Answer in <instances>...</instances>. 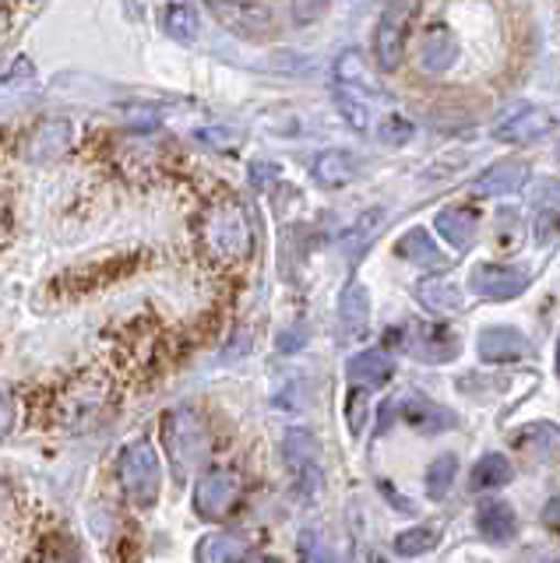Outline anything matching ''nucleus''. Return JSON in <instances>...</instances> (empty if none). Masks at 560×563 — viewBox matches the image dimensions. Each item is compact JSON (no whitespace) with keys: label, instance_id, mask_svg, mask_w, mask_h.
<instances>
[{"label":"nucleus","instance_id":"obj_1","mask_svg":"<svg viewBox=\"0 0 560 563\" xmlns=\"http://www.w3.org/2000/svg\"><path fill=\"white\" fill-rule=\"evenodd\" d=\"M198 243L201 251L219 261V264H237L251 254V219L248 208L233 198H219L212 205H205L198 219Z\"/></svg>","mask_w":560,"mask_h":563},{"label":"nucleus","instance_id":"obj_2","mask_svg":"<svg viewBox=\"0 0 560 563\" xmlns=\"http://www.w3.org/2000/svg\"><path fill=\"white\" fill-rule=\"evenodd\" d=\"M163 448L169 457L173 479L187 483V475L205 465L208 454H212V437H208L205 422L190 409H173L163 416Z\"/></svg>","mask_w":560,"mask_h":563},{"label":"nucleus","instance_id":"obj_3","mask_svg":"<svg viewBox=\"0 0 560 563\" xmlns=\"http://www.w3.org/2000/svg\"><path fill=\"white\" fill-rule=\"evenodd\" d=\"M160 457H155L149 440H134L117 457V479L124 486L128 500L138 510H152L160 500Z\"/></svg>","mask_w":560,"mask_h":563},{"label":"nucleus","instance_id":"obj_4","mask_svg":"<svg viewBox=\"0 0 560 563\" xmlns=\"http://www.w3.org/2000/svg\"><path fill=\"white\" fill-rule=\"evenodd\" d=\"M413 18H416V0H392V4L381 11L377 29H374V60L381 70H398L402 60H406Z\"/></svg>","mask_w":560,"mask_h":563},{"label":"nucleus","instance_id":"obj_5","mask_svg":"<svg viewBox=\"0 0 560 563\" xmlns=\"http://www.w3.org/2000/svg\"><path fill=\"white\" fill-rule=\"evenodd\" d=\"M240 497H243L240 475L230 468H212V472H205L195 486V515L205 521H222L226 515H233Z\"/></svg>","mask_w":560,"mask_h":563},{"label":"nucleus","instance_id":"obj_6","mask_svg":"<svg viewBox=\"0 0 560 563\" xmlns=\"http://www.w3.org/2000/svg\"><path fill=\"white\" fill-rule=\"evenodd\" d=\"M205 4L216 14V22H222L233 35H243V40H265L275 29L272 11L257 0H205Z\"/></svg>","mask_w":560,"mask_h":563},{"label":"nucleus","instance_id":"obj_7","mask_svg":"<svg viewBox=\"0 0 560 563\" xmlns=\"http://www.w3.org/2000/svg\"><path fill=\"white\" fill-rule=\"evenodd\" d=\"M283 457H286V465L289 472L296 475V483H300V489L307 493H318L321 483H325V475H321V448H318V440H314V433L307 430H289L283 437Z\"/></svg>","mask_w":560,"mask_h":563},{"label":"nucleus","instance_id":"obj_8","mask_svg":"<svg viewBox=\"0 0 560 563\" xmlns=\"http://www.w3.org/2000/svg\"><path fill=\"white\" fill-rule=\"evenodd\" d=\"M557 131V120L539 106H515L512 113L494 123V137L507 145H532Z\"/></svg>","mask_w":560,"mask_h":563},{"label":"nucleus","instance_id":"obj_9","mask_svg":"<svg viewBox=\"0 0 560 563\" xmlns=\"http://www.w3.org/2000/svg\"><path fill=\"white\" fill-rule=\"evenodd\" d=\"M75 141V128L72 120L64 117H46L40 120L36 128H32L22 141V155L29 158V163H54V158H61L67 148H72Z\"/></svg>","mask_w":560,"mask_h":563},{"label":"nucleus","instance_id":"obj_10","mask_svg":"<svg viewBox=\"0 0 560 563\" xmlns=\"http://www.w3.org/2000/svg\"><path fill=\"white\" fill-rule=\"evenodd\" d=\"M336 96L363 102V106H371V99L381 96V85L360 49H345L336 60Z\"/></svg>","mask_w":560,"mask_h":563},{"label":"nucleus","instance_id":"obj_11","mask_svg":"<svg viewBox=\"0 0 560 563\" xmlns=\"http://www.w3.org/2000/svg\"><path fill=\"white\" fill-rule=\"evenodd\" d=\"M472 289L483 299H518L529 289V272L515 268V264H476L469 275Z\"/></svg>","mask_w":560,"mask_h":563},{"label":"nucleus","instance_id":"obj_12","mask_svg":"<svg viewBox=\"0 0 560 563\" xmlns=\"http://www.w3.org/2000/svg\"><path fill=\"white\" fill-rule=\"evenodd\" d=\"M402 345L419 363H451L462 352V339L444 324H416L413 339H406Z\"/></svg>","mask_w":560,"mask_h":563},{"label":"nucleus","instance_id":"obj_13","mask_svg":"<svg viewBox=\"0 0 560 563\" xmlns=\"http://www.w3.org/2000/svg\"><path fill=\"white\" fill-rule=\"evenodd\" d=\"M419 67L427 70V75H444V70L459 60V40H454V32L448 25H430L419 35Z\"/></svg>","mask_w":560,"mask_h":563},{"label":"nucleus","instance_id":"obj_14","mask_svg":"<svg viewBox=\"0 0 560 563\" xmlns=\"http://www.w3.org/2000/svg\"><path fill=\"white\" fill-rule=\"evenodd\" d=\"M529 180V166L521 158H504V163H494L490 169H483V176L472 184V194L476 198H512Z\"/></svg>","mask_w":560,"mask_h":563},{"label":"nucleus","instance_id":"obj_15","mask_svg":"<svg viewBox=\"0 0 560 563\" xmlns=\"http://www.w3.org/2000/svg\"><path fill=\"white\" fill-rule=\"evenodd\" d=\"M339 331L345 342H360L371 331V292L360 282H349L339 296Z\"/></svg>","mask_w":560,"mask_h":563},{"label":"nucleus","instance_id":"obj_16","mask_svg":"<svg viewBox=\"0 0 560 563\" xmlns=\"http://www.w3.org/2000/svg\"><path fill=\"white\" fill-rule=\"evenodd\" d=\"M480 360L483 363H515L529 356V339L518 328H486L480 331Z\"/></svg>","mask_w":560,"mask_h":563},{"label":"nucleus","instance_id":"obj_17","mask_svg":"<svg viewBox=\"0 0 560 563\" xmlns=\"http://www.w3.org/2000/svg\"><path fill=\"white\" fill-rule=\"evenodd\" d=\"M398 412L419 433H441L448 427H459V416L441 409V405L424 398V395H406V398H402V405H398Z\"/></svg>","mask_w":560,"mask_h":563},{"label":"nucleus","instance_id":"obj_18","mask_svg":"<svg viewBox=\"0 0 560 563\" xmlns=\"http://www.w3.org/2000/svg\"><path fill=\"white\" fill-rule=\"evenodd\" d=\"M437 233L444 236L448 246H454V251H469L472 240H476V229H480V219L472 208H462V205H451V208H441L437 211Z\"/></svg>","mask_w":560,"mask_h":563},{"label":"nucleus","instance_id":"obj_19","mask_svg":"<svg viewBox=\"0 0 560 563\" xmlns=\"http://www.w3.org/2000/svg\"><path fill=\"white\" fill-rule=\"evenodd\" d=\"M345 374H349V380H353L356 387H363V391H371V387H381V384H388V380H392L395 363H392L388 352L366 349V352H356V356L349 360Z\"/></svg>","mask_w":560,"mask_h":563},{"label":"nucleus","instance_id":"obj_20","mask_svg":"<svg viewBox=\"0 0 560 563\" xmlns=\"http://www.w3.org/2000/svg\"><path fill=\"white\" fill-rule=\"evenodd\" d=\"M476 532L494 542V545H507L518 536V515L512 504L494 500V504H483L480 515H476Z\"/></svg>","mask_w":560,"mask_h":563},{"label":"nucleus","instance_id":"obj_21","mask_svg":"<svg viewBox=\"0 0 560 563\" xmlns=\"http://www.w3.org/2000/svg\"><path fill=\"white\" fill-rule=\"evenodd\" d=\"M360 176V163L353 152L345 148H328L314 158V180L321 187H345Z\"/></svg>","mask_w":560,"mask_h":563},{"label":"nucleus","instance_id":"obj_22","mask_svg":"<svg viewBox=\"0 0 560 563\" xmlns=\"http://www.w3.org/2000/svg\"><path fill=\"white\" fill-rule=\"evenodd\" d=\"M251 542L248 536L240 532H208L198 539V550H195V560L198 563H240L248 556Z\"/></svg>","mask_w":560,"mask_h":563},{"label":"nucleus","instance_id":"obj_23","mask_svg":"<svg viewBox=\"0 0 560 563\" xmlns=\"http://www.w3.org/2000/svg\"><path fill=\"white\" fill-rule=\"evenodd\" d=\"M416 299L430 313H459L465 307V296L451 278H424L416 286Z\"/></svg>","mask_w":560,"mask_h":563},{"label":"nucleus","instance_id":"obj_24","mask_svg":"<svg viewBox=\"0 0 560 563\" xmlns=\"http://www.w3.org/2000/svg\"><path fill=\"white\" fill-rule=\"evenodd\" d=\"M160 22H163L169 40H177V43H195L198 40L201 22H198L195 4H187V0H173V4H166L163 14H160Z\"/></svg>","mask_w":560,"mask_h":563},{"label":"nucleus","instance_id":"obj_25","mask_svg":"<svg viewBox=\"0 0 560 563\" xmlns=\"http://www.w3.org/2000/svg\"><path fill=\"white\" fill-rule=\"evenodd\" d=\"M395 254H398L402 261H409V264H441V261H444L441 251H437L433 236L427 233V229H419V225L409 229V233L395 243Z\"/></svg>","mask_w":560,"mask_h":563},{"label":"nucleus","instance_id":"obj_26","mask_svg":"<svg viewBox=\"0 0 560 563\" xmlns=\"http://www.w3.org/2000/svg\"><path fill=\"white\" fill-rule=\"evenodd\" d=\"M515 479V465L504 454H483L476 468H472V489H497Z\"/></svg>","mask_w":560,"mask_h":563},{"label":"nucleus","instance_id":"obj_27","mask_svg":"<svg viewBox=\"0 0 560 563\" xmlns=\"http://www.w3.org/2000/svg\"><path fill=\"white\" fill-rule=\"evenodd\" d=\"M454 475H459V457L454 454H441V457H433L427 475H424V486H427V497L430 500H444L448 497V489L454 483Z\"/></svg>","mask_w":560,"mask_h":563},{"label":"nucleus","instance_id":"obj_28","mask_svg":"<svg viewBox=\"0 0 560 563\" xmlns=\"http://www.w3.org/2000/svg\"><path fill=\"white\" fill-rule=\"evenodd\" d=\"M437 542H441V532L430 525H419V528H409V532L395 536V553L398 556H424V553L437 550Z\"/></svg>","mask_w":560,"mask_h":563},{"label":"nucleus","instance_id":"obj_29","mask_svg":"<svg viewBox=\"0 0 560 563\" xmlns=\"http://www.w3.org/2000/svg\"><path fill=\"white\" fill-rule=\"evenodd\" d=\"M102 398H107V395H102V387H96V391H92V380H81V391L67 398V419L78 427V422H85V416H89L92 409H99Z\"/></svg>","mask_w":560,"mask_h":563},{"label":"nucleus","instance_id":"obj_30","mask_svg":"<svg viewBox=\"0 0 560 563\" xmlns=\"http://www.w3.org/2000/svg\"><path fill=\"white\" fill-rule=\"evenodd\" d=\"M293 22L296 25H318L321 18L328 14L331 0H293Z\"/></svg>","mask_w":560,"mask_h":563},{"label":"nucleus","instance_id":"obj_31","mask_svg":"<svg viewBox=\"0 0 560 563\" xmlns=\"http://www.w3.org/2000/svg\"><path fill=\"white\" fill-rule=\"evenodd\" d=\"M413 137V123L406 120V117H398V113H392L388 120L381 123V141L384 145H392V148H398V145H406V141Z\"/></svg>","mask_w":560,"mask_h":563},{"label":"nucleus","instance_id":"obj_32","mask_svg":"<svg viewBox=\"0 0 560 563\" xmlns=\"http://www.w3.org/2000/svg\"><path fill=\"white\" fill-rule=\"evenodd\" d=\"M532 233H536V243L550 246V243L560 236V216H557V211H539V216H536V225H532Z\"/></svg>","mask_w":560,"mask_h":563},{"label":"nucleus","instance_id":"obj_33","mask_svg":"<svg viewBox=\"0 0 560 563\" xmlns=\"http://www.w3.org/2000/svg\"><path fill=\"white\" fill-rule=\"evenodd\" d=\"M300 560H304V563H331L328 545L321 542L318 532H304V536H300Z\"/></svg>","mask_w":560,"mask_h":563},{"label":"nucleus","instance_id":"obj_34","mask_svg":"<svg viewBox=\"0 0 560 563\" xmlns=\"http://www.w3.org/2000/svg\"><path fill=\"white\" fill-rule=\"evenodd\" d=\"M205 145H212V148H237L240 145V131H201L198 134Z\"/></svg>","mask_w":560,"mask_h":563},{"label":"nucleus","instance_id":"obj_35","mask_svg":"<svg viewBox=\"0 0 560 563\" xmlns=\"http://www.w3.org/2000/svg\"><path fill=\"white\" fill-rule=\"evenodd\" d=\"M29 563H75V560L67 556V553H61V550H40Z\"/></svg>","mask_w":560,"mask_h":563},{"label":"nucleus","instance_id":"obj_36","mask_svg":"<svg viewBox=\"0 0 560 563\" xmlns=\"http://www.w3.org/2000/svg\"><path fill=\"white\" fill-rule=\"evenodd\" d=\"M542 521H547L553 532H560V497L547 504V510H542Z\"/></svg>","mask_w":560,"mask_h":563},{"label":"nucleus","instance_id":"obj_37","mask_svg":"<svg viewBox=\"0 0 560 563\" xmlns=\"http://www.w3.org/2000/svg\"><path fill=\"white\" fill-rule=\"evenodd\" d=\"M248 563H278L275 556H254V560H248Z\"/></svg>","mask_w":560,"mask_h":563},{"label":"nucleus","instance_id":"obj_38","mask_svg":"<svg viewBox=\"0 0 560 563\" xmlns=\"http://www.w3.org/2000/svg\"><path fill=\"white\" fill-rule=\"evenodd\" d=\"M557 374H560V339H557Z\"/></svg>","mask_w":560,"mask_h":563},{"label":"nucleus","instance_id":"obj_39","mask_svg":"<svg viewBox=\"0 0 560 563\" xmlns=\"http://www.w3.org/2000/svg\"><path fill=\"white\" fill-rule=\"evenodd\" d=\"M11 4H14V0H8V11H11Z\"/></svg>","mask_w":560,"mask_h":563},{"label":"nucleus","instance_id":"obj_40","mask_svg":"<svg viewBox=\"0 0 560 563\" xmlns=\"http://www.w3.org/2000/svg\"><path fill=\"white\" fill-rule=\"evenodd\" d=\"M550 563H560V560H550Z\"/></svg>","mask_w":560,"mask_h":563}]
</instances>
